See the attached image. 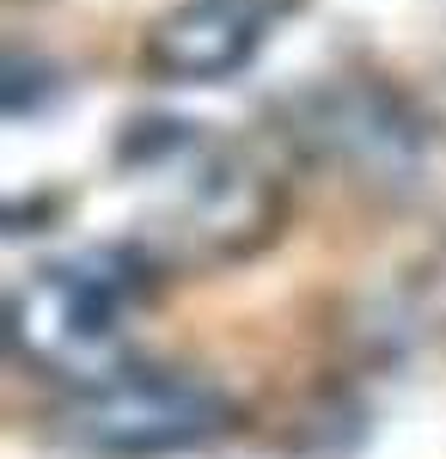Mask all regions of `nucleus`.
I'll return each mask as SVG.
<instances>
[{"instance_id": "obj_1", "label": "nucleus", "mask_w": 446, "mask_h": 459, "mask_svg": "<svg viewBox=\"0 0 446 459\" xmlns=\"http://www.w3.org/2000/svg\"><path fill=\"white\" fill-rule=\"evenodd\" d=\"M123 294L129 282L110 270V257L31 270L13 288V343L43 374L99 386L123 361Z\"/></svg>"}, {"instance_id": "obj_2", "label": "nucleus", "mask_w": 446, "mask_h": 459, "mask_svg": "<svg viewBox=\"0 0 446 459\" xmlns=\"http://www.w3.org/2000/svg\"><path fill=\"white\" fill-rule=\"evenodd\" d=\"M73 441L104 459H166L190 454L227 429V398L208 380H184L166 368L110 374L73 404Z\"/></svg>"}, {"instance_id": "obj_3", "label": "nucleus", "mask_w": 446, "mask_h": 459, "mask_svg": "<svg viewBox=\"0 0 446 459\" xmlns=\"http://www.w3.org/2000/svg\"><path fill=\"white\" fill-rule=\"evenodd\" d=\"M263 0H184L147 31V68L166 80H220L244 68L263 43Z\"/></svg>"}, {"instance_id": "obj_4", "label": "nucleus", "mask_w": 446, "mask_h": 459, "mask_svg": "<svg viewBox=\"0 0 446 459\" xmlns=\"http://www.w3.org/2000/svg\"><path fill=\"white\" fill-rule=\"evenodd\" d=\"M312 135L330 142L337 160L379 166V172H410L416 147H422V129L385 92H330L312 117Z\"/></svg>"}]
</instances>
